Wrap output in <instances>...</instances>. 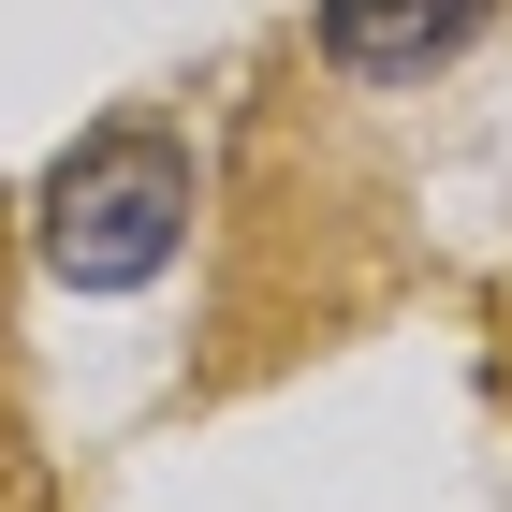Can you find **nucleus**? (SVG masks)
<instances>
[{
  "mask_svg": "<svg viewBox=\"0 0 512 512\" xmlns=\"http://www.w3.org/2000/svg\"><path fill=\"white\" fill-rule=\"evenodd\" d=\"M483 15H498V0H322V59L366 74V88H410V74H439Z\"/></svg>",
  "mask_w": 512,
  "mask_h": 512,
  "instance_id": "obj_2",
  "label": "nucleus"
},
{
  "mask_svg": "<svg viewBox=\"0 0 512 512\" xmlns=\"http://www.w3.org/2000/svg\"><path fill=\"white\" fill-rule=\"evenodd\" d=\"M176 249H191V147L161 118H103L44 176V264L74 293H147Z\"/></svg>",
  "mask_w": 512,
  "mask_h": 512,
  "instance_id": "obj_1",
  "label": "nucleus"
}]
</instances>
